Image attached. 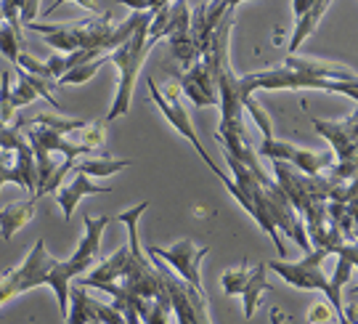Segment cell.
<instances>
[{"label":"cell","instance_id":"obj_1","mask_svg":"<svg viewBox=\"0 0 358 324\" xmlns=\"http://www.w3.org/2000/svg\"><path fill=\"white\" fill-rule=\"evenodd\" d=\"M167 24H170V3H154L152 13L143 19L141 27L115 53H109V64L117 66L120 83H117L115 104H112L109 115H106V122L128 115L130 101H133V91H136V80L141 75L143 59L149 56V51L159 40L167 38Z\"/></svg>","mask_w":358,"mask_h":324},{"label":"cell","instance_id":"obj_2","mask_svg":"<svg viewBox=\"0 0 358 324\" xmlns=\"http://www.w3.org/2000/svg\"><path fill=\"white\" fill-rule=\"evenodd\" d=\"M146 85H149V96H152V101L159 106V112L165 115L167 122L178 130L186 141H192V146L196 149V155L202 157V162H205L207 168L215 173L220 181L226 183L229 195L234 197V199H236V202H239V205H242V208L247 210V213H250V216L255 218V223H257V210L252 208L247 199H244V195L236 189V183H234V178H231L229 173H226V170H220V168H215V160H213V155H210L205 146H202V141H199V136H196V130H194V125H192V120H189L186 106L180 104V88H178V85H167L165 91H159V85H157L152 78H149V83H146Z\"/></svg>","mask_w":358,"mask_h":324},{"label":"cell","instance_id":"obj_3","mask_svg":"<svg viewBox=\"0 0 358 324\" xmlns=\"http://www.w3.org/2000/svg\"><path fill=\"white\" fill-rule=\"evenodd\" d=\"M109 220H112L109 216H101V218L85 216V220H83L85 234H83L77 250L66 260H59V266L53 269L51 290L56 293L59 311H62L64 319H66V314H69V282H72V279H80L83 274L93 272V263L99 260V253H101V234H103V229L109 226Z\"/></svg>","mask_w":358,"mask_h":324},{"label":"cell","instance_id":"obj_4","mask_svg":"<svg viewBox=\"0 0 358 324\" xmlns=\"http://www.w3.org/2000/svg\"><path fill=\"white\" fill-rule=\"evenodd\" d=\"M24 122L22 117H16L13 125H6L0 136V189L6 183H16L32 197L38 195V165L32 146L24 136Z\"/></svg>","mask_w":358,"mask_h":324},{"label":"cell","instance_id":"obj_5","mask_svg":"<svg viewBox=\"0 0 358 324\" xmlns=\"http://www.w3.org/2000/svg\"><path fill=\"white\" fill-rule=\"evenodd\" d=\"M239 88H242L244 101H247L250 96H255V91H327V93H343V96L353 99L358 104V83H337V80L306 78V75L292 72V69H287V66L244 75V78H239Z\"/></svg>","mask_w":358,"mask_h":324},{"label":"cell","instance_id":"obj_6","mask_svg":"<svg viewBox=\"0 0 358 324\" xmlns=\"http://www.w3.org/2000/svg\"><path fill=\"white\" fill-rule=\"evenodd\" d=\"M329 258V253L324 250H310L306 258H300L297 263H289V260H271L266 263L271 272H276L282 276L287 285L297 287V290H319L327 295V303L332 306L334 316L345 314V306H343V293L332 290L329 285V276L324 274V260Z\"/></svg>","mask_w":358,"mask_h":324},{"label":"cell","instance_id":"obj_7","mask_svg":"<svg viewBox=\"0 0 358 324\" xmlns=\"http://www.w3.org/2000/svg\"><path fill=\"white\" fill-rule=\"evenodd\" d=\"M56 266H59V260L45 250V242L38 239L24 263L11 269V272L0 279V309L8 300L16 298V295L27 293V290H35V287H43V285L51 287V274Z\"/></svg>","mask_w":358,"mask_h":324},{"label":"cell","instance_id":"obj_8","mask_svg":"<svg viewBox=\"0 0 358 324\" xmlns=\"http://www.w3.org/2000/svg\"><path fill=\"white\" fill-rule=\"evenodd\" d=\"M266 263H247L242 260L236 269H229V272L220 276V285H223V293L226 295H239L244 303V316L252 319L260 306V295L273 290V285L266 276Z\"/></svg>","mask_w":358,"mask_h":324},{"label":"cell","instance_id":"obj_9","mask_svg":"<svg viewBox=\"0 0 358 324\" xmlns=\"http://www.w3.org/2000/svg\"><path fill=\"white\" fill-rule=\"evenodd\" d=\"M257 157H268L271 162H284V165H289L303 176H321L334 165L332 149L310 152V149H300V146H292L287 141H276L273 136H266L260 141Z\"/></svg>","mask_w":358,"mask_h":324},{"label":"cell","instance_id":"obj_10","mask_svg":"<svg viewBox=\"0 0 358 324\" xmlns=\"http://www.w3.org/2000/svg\"><path fill=\"white\" fill-rule=\"evenodd\" d=\"M162 276H165V290L167 298H170V311L176 314L178 324H213L210 322V314H207V300L205 293L194 290L192 285H186L178 274H170L167 266L157 258Z\"/></svg>","mask_w":358,"mask_h":324},{"label":"cell","instance_id":"obj_11","mask_svg":"<svg viewBox=\"0 0 358 324\" xmlns=\"http://www.w3.org/2000/svg\"><path fill=\"white\" fill-rule=\"evenodd\" d=\"M146 253H149V255H154V258H159L165 266H173V269H176V274H178L186 285H192L194 290L205 293L199 266H202V260L207 258L210 247H196L192 239H178L176 245H170V247H154L152 245Z\"/></svg>","mask_w":358,"mask_h":324},{"label":"cell","instance_id":"obj_12","mask_svg":"<svg viewBox=\"0 0 358 324\" xmlns=\"http://www.w3.org/2000/svg\"><path fill=\"white\" fill-rule=\"evenodd\" d=\"M313 128L332 146L334 162H358V106L345 120H319L310 117Z\"/></svg>","mask_w":358,"mask_h":324},{"label":"cell","instance_id":"obj_13","mask_svg":"<svg viewBox=\"0 0 358 324\" xmlns=\"http://www.w3.org/2000/svg\"><path fill=\"white\" fill-rule=\"evenodd\" d=\"M167 38H170V53H173V59L180 62L186 69L202 59V51L196 48V43L192 38V6L189 3H170Z\"/></svg>","mask_w":358,"mask_h":324},{"label":"cell","instance_id":"obj_14","mask_svg":"<svg viewBox=\"0 0 358 324\" xmlns=\"http://www.w3.org/2000/svg\"><path fill=\"white\" fill-rule=\"evenodd\" d=\"M88 322H103V324H125V316L117 311L115 306L99 303L96 298L85 295L83 287H69V314L66 324H88Z\"/></svg>","mask_w":358,"mask_h":324},{"label":"cell","instance_id":"obj_15","mask_svg":"<svg viewBox=\"0 0 358 324\" xmlns=\"http://www.w3.org/2000/svg\"><path fill=\"white\" fill-rule=\"evenodd\" d=\"M292 11H294V32L292 38H289V56L297 53V48L306 43V38H310L313 32H316V27H319L321 16L329 11V3L327 0H294L292 3Z\"/></svg>","mask_w":358,"mask_h":324},{"label":"cell","instance_id":"obj_16","mask_svg":"<svg viewBox=\"0 0 358 324\" xmlns=\"http://www.w3.org/2000/svg\"><path fill=\"white\" fill-rule=\"evenodd\" d=\"M234 3H194L192 6V38L199 51H205L210 38L215 35L223 16L231 11Z\"/></svg>","mask_w":358,"mask_h":324},{"label":"cell","instance_id":"obj_17","mask_svg":"<svg viewBox=\"0 0 358 324\" xmlns=\"http://www.w3.org/2000/svg\"><path fill=\"white\" fill-rule=\"evenodd\" d=\"M103 192H112V189H109V186H101V183H93L90 181V176L75 173V181L66 183V186H62V189L56 192V199H59V205H62V210H64V220L72 218L77 202H80L83 197L103 195Z\"/></svg>","mask_w":358,"mask_h":324},{"label":"cell","instance_id":"obj_18","mask_svg":"<svg viewBox=\"0 0 358 324\" xmlns=\"http://www.w3.org/2000/svg\"><path fill=\"white\" fill-rule=\"evenodd\" d=\"M38 213V197H29L24 202H13L6 210H0V234L3 239H11L22 226H27Z\"/></svg>","mask_w":358,"mask_h":324},{"label":"cell","instance_id":"obj_19","mask_svg":"<svg viewBox=\"0 0 358 324\" xmlns=\"http://www.w3.org/2000/svg\"><path fill=\"white\" fill-rule=\"evenodd\" d=\"M103 64H109V56H103L99 62H90V64L75 66V69H69L64 78L59 80V85H80V83H88L90 78H96V72H99Z\"/></svg>","mask_w":358,"mask_h":324},{"label":"cell","instance_id":"obj_20","mask_svg":"<svg viewBox=\"0 0 358 324\" xmlns=\"http://www.w3.org/2000/svg\"><path fill=\"white\" fill-rule=\"evenodd\" d=\"M16 117H19V112H16V106L11 101V75L3 72V80H0V122L13 125Z\"/></svg>","mask_w":358,"mask_h":324},{"label":"cell","instance_id":"obj_21","mask_svg":"<svg viewBox=\"0 0 358 324\" xmlns=\"http://www.w3.org/2000/svg\"><path fill=\"white\" fill-rule=\"evenodd\" d=\"M0 53L8 59V62H19V56H22V40L13 35V29L6 22L0 24Z\"/></svg>","mask_w":358,"mask_h":324},{"label":"cell","instance_id":"obj_22","mask_svg":"<svg viewBox=\"0 0 358 324\" xmlns=\"http://www.w3.org/2000/svg\"><path fill=\"white\" fill-rule=\"evenodd\" d=\"M332 253H337L340 258H348L353 263V269H358V239H353V242H345V239H343ZM353 293H358V287H353Z\"/></svg>","mask_w":358,"mask_h":324},{"label":"cell","instance_id":"obj_23","mask_svg":"<svg viewBox=\"0 0 358 324\" xmlns=\"http://www.w3.org/2000/svg\"><path fill=\"white\" fill-rule=\"evenodd\" d=\"M332 316H334V311H332V306H329V303H316V306L310 309L308 322H310V324H327Z\"/></svg>","mask_w":358,"mask_h":324},{"label":"cell","instance_id":"obj_24","mask_svg":"<svg viewBox=\"0 0 358 324\" xmlns=\"http://www.w3.org/2000/svg\"><path fill=\"white\" fill-rule=\"evenodd\" d=\"M40 3H19V16H24V24L35 22V13H38Z\"/></svg>","mask_w":358,"mask_h":324},{"label":"cell","instance_id":"obj_25","mask_svg":"<svg viewBox=\"0 0 358 324\" xmlns=\"http://www.w3.org/2000/svg\"><path fill=\"white\" fill-rule=\"evenodd\" d=\"M334 319H337V324H350V322H348L345 314H340V316H334Z\"/></svg>","mask_w":358,"mask_h":324},{"label":"cell","instance_id":"obj_26","mask_svg":"<svg viewBox=\"0 0 358 324\" xmlns=\"http://www.w3.org/2000/svg\"><path fill=\"white\" fill-rule=\"evenodd\" d=\"M3 130H6V125H3V122H0V136H3Z\"/></svg>","mask_w":358,"mask_h":324},{"label":"cell","instance_id":"obj_27","mask_svg":"<svg viewBox=\"0 0 358 324\" xmlns=\"http://www.w3.org/2000/svg\"><path fill=\"white\" fill-rule=\"evenodd\" d=\"M0 24H3V11H0Z\"/></svg>","mask_w":358,"mask_h":324},{"label":"cell","instance_id":"obj_28","mask_svg":"<svg viewBox=\"0 0 358 324\" xmlns=\"http://www.w3.org/2000/svg\"><path fill=\"white\" fill-rule=\"evenodd\" d=\"M88 324H103V322H88Z\"/></svg>","mask_w":358,"mask_h":324},{"label":"cell","instance_id":"obj_29","mask_svg":"<svg viewBox=\"0 0 358 324\" xmlns=\"http://www.w3.org/2000/svg\"><path fill=\"white\" fill-rule=\"evenodd\" d=\"M356 239H358V234H356Z\"/></svg>","mask_w":358,"mask_h":324}]
</instances>
